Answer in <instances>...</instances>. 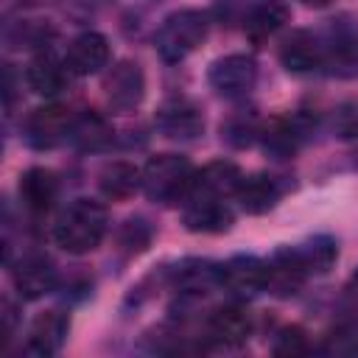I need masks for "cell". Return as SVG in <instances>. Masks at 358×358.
I'll list each match as a JSON object with an SVG mask.
<instances>
[{"label":"cell","mask_w":358,"mask_h":358,"mask_svg":"<svg viewBox=\"0 0 358 358\" xmlns=\"http://www.w3.org/2000/svg\"><path fill=\"white\" fill-rule=\"evenodd\" d=\"M109 232V210L95 199H73L53 221V241L70 255L95 252Z\"/></svg>","instance_id":"obj_1"},{"label":"cell","mask_w":358,"mask_h":358,"mask_svg":"<svg viewBox=\"0 0 358 358\" xmlns=\"http://www.w3.org/2000/svg\"><path fill=\"white\" fill-rule=\"evenodd\" d=\"M210 36V14L201 8H179L171 11L154 36L157 53L165 64H179L190 53H196Z\"/></svg>","instance_id":"obj_2"},{"label":"cell","mask_w":358,"mask_h":358,"mask_svg":"<svg viewBox=\"0 0 358 358\" xmlns=\"http://www.w3.org/2000/svg\"><path fill=\"white\" fill-rule=\"evenodd\" d=\"M193 162L182 154H157L143 165V193L157 204H182L196 182Z\"/></svg>","instance_id":"obj_3"},{"label":"cell","mask_w":358,"mask_h":358,"mask_svg":"<svg viewBox=\"0 0 358 358\" xmlns=\"http://www.w3.org/2000/svg\"><path fill=\"white\" fill-rule=\"evenodd\" d=\"M316 129V117L308 112H294V115H280L271 120H263L260 126V148L271 159H291L299 154L310 131Z\"/></svg>","instance_id":"obj_4"},{"label":"cell","mask_w":358,"mask_h":358,"mask_svg":"<svg viewBox=\"0 0 358 358\" xmlns=\"http://www.w3.org/2000/svg\"><path fill=\"white\" fill-rule=\"evenodd\" d=\"M73 120H76L73 109H67L64 103L50 101L45 106H36L34 112H28V117L22 123V137L31 148L50 151V148H59L62 143L70 140Z\"/></svg>","instance_id":"obj_5"},{"label":"cell","mask_w":358,"mask_h":358,"mask_svg":"<svg viewBox=\"0 0 358 358\" xmlns=\"http://www.w3.org/2000/svg\"><path fill=\"white\" fill-rule=\"evenodd\" d=\"M252 336V316L241 305V299L218 305L204 319L201 341L207 350H238Z\"/></svg>","instance_id":"obj_6"},{"label":"cell","mask_w":358,"mask_h":358,"mask_svg":"<svg viewBox=\"0 0 358 358\" xmlns=\"http://www.w3.org/2000/svg\"><path fill=\"white\" fill-rule=\"evenodd\" d=\"M11 280L22 299H39L59 288L62 274L50 260V255L39 249H25L20 252L17 260H11Z\"/></svg>","instance_id":"obj_7"},{"label":"cell","mask_w":358,"mask_h":358,"mask_svg":"<svg viewBox=\"0 0 358 358\" xmlns=\"http://www.w3.org/2000/svg\"><path fill=\"white\" fill-rule=\"evenodd\" d=\"M103 95L112 112L129 115L145 98V73L134 59L115 62L103 76Z\"/></svg>","instance_id":"obj_8"},{"label":"cell","mask_w":358,"mask_h":358,"mask_svg":"<svg viewBox=\"0 0 358 358\" xmlns=\"http://www.w3.org/2000/svg\"><path fill=\"white\" fill-rule=\"evenodd\" d=\"M182 224L185 229L199 232V235H221L232 229L235 213L227 199L190 190V196L182 201Z\"/></svg>","instance_id":"obj_9"},{"label":"cell","mask_w":358,"mask_h":358,"mask_svg":"<svg viewBox=\"0 0 358 358\" xmlns=\"http://www.w3.org/2000/svg\"><path fill=\"white\" fill-rule=\"evenodd\" d=\"M154 129L168 140L190 143L204 134V112L196 101H190L185 95H173L159 103V109L154 115Z\"/></svg>","instance_id":"obj_10"},{"label":"cell","mask_w":358,"mask_h":358,"mask_svg":"<svg viewBox=\"0 0 358 358\" xmlns=\"http://www.w3.org/2000/svg\"><path fill=\"white\" fill-rule=\"evenodd\" d=\"M221 288L232 299H252L268 288V263L257 255H232L221 263Z\"/></svg>","instance_id":"obj_11"},{"label":"cell","mask_w":358,"mask_h":358,"mask_svg":"<svg viewBox=\"0 0 358 358\" xmlns=\"http://www.w3.org/2000/svg\"><path fill=\"white\" fill-rule=\"evenodd\" d=\"M207 81L224 98H243L257 84V62L249 53H227L210 64Z\"/></svg>","instance_id":"obj_12"},{"label":"cell","mask_w":358,"mask_h":358,"mask_svg":"<svg viewBox=\"0 0 358 358\" xmlns=\"http://www.w3.org/2000/svg\"><path fill=\"white\" fill-rule=\"evenodd\" d=\"M280 62L288 73L296 76H308V73H319L327 64V39L313 34V31H294L282 48H280Z\"/></svg>","instance_id":"obj_13"},{"label":"cell","mask_w":358,"mask_h":358,"mask_svg":"<svg viewBox=\"0 0 358 358\" xmlns=\"http://www.w3.org/2000/svg\"><path fill=\"white\" fill-rule=\"evenodd\" d=\"M70 67L64 59H59L53 50H39L34 53V59L25 67V84L34 95L45 98V101H56L70 81Z\"/></svg>","instance_id":"obj_14"},{"label":"cell","mask_w":358,"mask_h":358,"mask_svg":"<svg viewBox=\"0 0 358 358\" xmlns=\"http://www.w3.org/2000/svg\"><path fill=\"white\" fill-rule=\"evenodd\" d=\"M70 333V313L62 308H48L42 313H36V319L28 327V338H25V350L31 355H56L64 344Z\"/></svg>","instance_id":"obj_15"},{"label":"cell","mask_w":358,"mask_h":358,"mask_svg":"<svg viewBox=\"0 0 358 358\" xmlns=\"http://www.w3.org/2000/svg\"><path fill=\"white\" fill-rule=\"evenodd\" d=\"M168 282L173 285L176 294L207 296L210 291L221 288V263H213L204 257L179 260L173 268H168Z\"/></svg>","instance_id":"obj_16"},{"label":"cell","mask_w":358,"mask_h":358,"mask_svg":"<svg viewBox=\"0 0 358 358\" xmlns=\"http://www.w3.org/2000/svg\"><path fill=\"white\" fill-rule=\"evenodd\" d=\"M285 190H288V185L274 173H249V176L241 179L235 201L241 204L243 213L263 215V213L277 207V201L282 199Z\"/></svg>","instance_id":"obj_17"},{"label":"cell","mask_w":358,"mask_h":358,"mask_svg":"<svg viewBox=\"0 0 358 358\" xmlns=\"http://www.w3.org/2000/svg\"><path fill=\"white\" fill-rule=\"evenodd\" d=\"M109 39L98 31H81L70 45H67V53H64V62L70 67L73 76H92V73H101L106 64H109Z\"/></svg>","instance_id":"obj_18"},{"label":"cell","mask_w":358,"mask_h":358,"mask_svg":"<svg viewBox=\"0 0 358 358\" xmlns=\"http://www.w3.org/2000/svg\"><path fill=\"white\" fill-rule=\"evenodd\" d=\"M266 263H268V288L266 291H271L274 296H294L310 277L296 246L274 249V255Z\"/></svg>","instance_id":"obj_19"},{"label":"cell","mask_w":358,"mask_h":358,"mask_svg":"<svg viewBox=\"0 0 358 358\" xmlns=\"http://www.w3.org/2000/svg\"><path fill=\"white\" fill-rule=\"evenodd\" d=\"M115 140H117V134H115L112 120L101 112L87 109V112L76 115L67 143L84 154H101V151H109L115 145Z\"/></svg>","instance_id":"obj_20"},{"label":"cell","mask_w":358,"mask_h":358,"mask_svg":"<svg viewBox=\"0 0 358 358\" xmlns=\"http://www.w3.org/2000/svg\"><path fill=\"white\" fill-rule=\"evenodd\" d=\"M17 193H20L22 207H25L31 215H45V213L56 204L59 179H56V173H53L50 168L34 165V168H28V171L20 176Z\"/></svg>","instance_id":"obj_21"},{"label":"cell","mask_w":358,"mask_h":358,"mask_svg":"<svg viewBox=\"0 0 358 358\" xmlns=\"http://www.w3.org/2000/svg\"><path fill=\"white\" fill-rule=\"evenodd\" d=\"M56 28L50 20L42 17H20V20H8L3 28V42L11 50H48V45L53 42Z\"/></svg>","instance_id":"obj_22"},{"label":"cell","mask_w":358,"mask_h":358,"mask_svg":"<svg viewBox=\"0 0 358 358\" xmlns=\"http://www.w3.org/2000/svg\"><path fill=\"white\" fill-rule=\"evenodd\" d=\"M98 187L109 201L131 199L137 190H143V168L126 159H115L98 173Z\"/></svg>","instance_id":"obj_23"},{"label":"cell","mask_w":358,"mask_h":358,"mask_svg":"<svg viewBox=\"0 0 358 358\" xmlns=\"http://www.w3.org/2000/svg\"><path fill=\"white\" fill-rule=\"evenodd\" d=\"M288 20H291V8L282 0H263V3L252 6V11L246 14L243 31L255 45H260V42L271 39Z\"/></svg>","instance_id":"obj_24"},{"label":"cell","mask_w":358,"mask_h":358,"mask_svg":"<svg viewBox=\"0 0 358 358\" xmlns=\"http://www.w3.org/2000/svg\"><path fill=\"white\" fill-rule=\"evenodd\" d=\"M241 179H243V173H241V168H238L235 162H229V159H215V162H207L204 168L196 171L193 190H199V193H213V196H221V199H235Z\"/></svg>","instance_id":"obj_25"},{"label":"cell","mask_w":358,"mask_h":358,"mask_svg":"<svg viewBox=\"0 0 358 358\" xmlns=\"http://www.w3.org/2000/svg\"><path fill=\"white\" fill-rule=\"evenodd\" d=\"M263 120L252 109H235L221 120V140L229 148H249L260 137Z\"/></svg>","instance_id":"obj_26"},{"label":"cell","mask_w":358,"mask_h":358,"mask_svg":"<svg viewBox=\"0 0 358 358\" xmlns=\"http://www.w3.org/2000/svg\"><path fill=\"white\" fill-rule=\"evenodd\" d=\"M308 274L316 277V274H327L333 268V263L338 260V243L333 235H313L302 243H294Z\"/></svg>","instance_id":"obj_27"},{"label":"cell","mask_w":358,"mask_h":358,"mask_svg":"<svg viewBox=\"0 0 358 358\" xmlns=\"http://www.w3.org/2000/svg\"><path fill=\"white\" fill-rule=\"evenodd\" d=\"M151 241H154V224L148 218H143V215L126 218L120 224V229H117V249L123 255H129V257L145 252L151 246Z\"/></svg>","instance_id":"obj_28"},{"label":"cell","mask_w":358,"mask_h":358,"mask_svg":"<svg viewBox=\"0 0 358 358\" xmlns=\"http://www.w3.org/2000/svg\"><path fill=\"white\" fill-rule=\"evenodd\" d=\"M322 355H333V358H341V355H355L358 352V327H352V324H347V322H336L327 333H324V338H322V344L316 347Z\"/></svg>","instance_id":"obj_29"},{"label":"cell","mask_w":358,"mask_h":358,"mask_svg":"<svg viewBox=\"0 0 358 358\" xmlns=\"http://www.w3.org/2000/svg\"><path fill=\"white\" fill-rule=\"evenodd\" d=\"M308 350H310V341H308V333L299 324H285L274 333V341H271L274 355L294 358V355H305Z\"/></svg>","instance_id":"obj_30"},{"label":"cell","mask_w":358,"mask_h":358,"mask_svg":"<svg viewBox=\"0 0 358 358\" xmlns=\"http://www.w3.org/2000/svg\"><path fill=\"white\" fill-rule=\"evenodd\" d=\"M330 131L338 140H358V98L341 101L330 112Z\"/></svg>","instance_id":"obj_31"},{"label":"cell","mask_w":358,"mask_h":358,"mask_svg":"<svg viewBox=\"0 0 358 358\" xmlns=\"http://www.w3.org/2000/svg\"><path fill=\"white\" fill-rule=\"evenodd\" d=\"M336 313H338V322H347V324L358 327V268L344 282V288L338 294V302H336Z\"/></svg>","instance_id":"obj_32"},{"label":"cell","mask_w":358,"mask_h":358,"mask_svg":"<svg viewBox=\"0 0 358 358\" xmlns=\"http://www.w3.org/2000/svg\"><path fill=\"white\" fill-rule=\"evenodd\" d=\"M115 0H62L64 6V14L76 22H87V20H95L103 8H109Z\"/></svg>","instance_id":"obj_33"},{"label":"cell","mask_w":358,"mask_h":358,"mask_svg":"<svg viewBox=\"0 0 358 358\" xmlns=\"http://www.w3.org/2000/svg\"><path fill=\"white\" fill-rule=\"evenodd\" d=\"M3 319H6V338H14V333H17V308H14V302L11 299H6L3 302Z\"/></svg>","instance_id":"obj_34"},{"label":"cell","mask_w":358,"mask_h":358,"mask_svg":"<svg viewBox=\"0 0 358 358\" xmlns=\"http://www.w3.org/2000/svg\"><path fill=\"white\" fill-rule=\"evenodd\" d=\"M305 6H310V8H324V6H330L333 0H302Z\"/></svg>","instance_id":"obj_35"},{"label":"cell","mask_w":358,"mask_h":358,"mask_svg":"<svg viewBox=\"0 0 358 358\" xmlns=\"http://www.w3.org/2000/svg\"><path fill=\"white\" fill-rule=\"evenodd\" d=\"M20 8H28V6H39V3H48V0H14Z\"/></svg>","instance_id":"obj_36"},{"label":"cell","mask_w":358,"mask_h":358,"mask_svg":"<svg viewBox=\"0 0 358 358\" xmlns=\"http://www.w3.org/2000/svg\"><path fill=\"white\" fill-rule=\"evenodd\" d=\"M352 157H355V168H358V151H355V154H352Z\"/></svg>","instance_id":"obj_37"}]
</instances>
